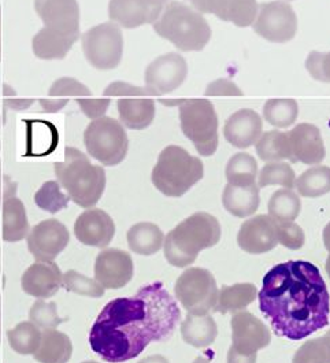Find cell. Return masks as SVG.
Segmentation results:
<instances>
[{"label":"cell","mask_w":330,"mask_h":363,"mask_svg":"<svg viewBox=\"0 0 330 363\" xmlns=\"http://www.w3.org/2000/svg\"><path fill=\"white\" fill-rule=\"evenodd\" d=\"M180 320L181 311L164 284H149L133 298H117L104 306L91 328L89 345L106 362H126L148 344L167 340Z\"/></svg>","instance_id":"6da1fadb"},{"label":"cell","mask_w":330,"mask_h":363,"mask_svg":"<svg viewBox=\"0 0 330 363\" xmlns=\"http://www.w3.org/2000/svg\"><path fill=\"white\" fill-rule=\"evenodd\" d=\"M259 307L274 333L289 340H303L329 323L328 286L318 267L306 261H288L268 270Z\"/></svg>","instance_id":"7a4b0ae2"},{"label":"cell","mask_w":330,"mask_h":363,"mask_svg":"<svg viewBox=\"0 0 330 363\" xmlns=\"http://www.w3.org/2000/svg\"><path fill=\"white\" fill-rule=\"evenodd\" d=\"M221 239L218 220L199 211L178 223L165 238V257L176 267H186L196 261L202 250L211 248Z\"/></svg>","instance_id":"3957f363"},{"label":"cell","mask_w":330,"mask_h":363,"mask_svg":"<svg viewBox=\"0 0 330 363\" xmlns=\"http://www.w3.org/2000/svg\"><path fill=\"white\" fill-rule=\"evenodd\" d=\"M58 182L70 201L83 208H91L101 201L106 188V172L92 164L88 157L74 147H66L64 161L54 164Z\"/></svg>","instance_id":"277c9868"},{"label":"cell","mask_w":330,"mask_h":363,"mask_svg":"<svg viewBox=\"0 0 330 363\" xmlns=\"http://www.w3.org/2000/svg\"><path fill=\"white\" fill-rule=\"evenodd\" d=\"M152 26L161 38L186 52L202 51L211 39L206 18L181 1H169Z\"/></svg>","instance_id":"5b68a950"},{"label":"cell","mask_w":330,"mask_h":363,"mask_svg":"<svg viewBox=\"0 0 330 363\" xmlns=\"http://www.w3.org/2000/svg\"><path fill=\"white\" fill-rule=\"evenodd\" d=\"M205 176L203 162L178 145H167L151 173L154 186L169 198H180Z\"/></svg>","instance_id":"8992f818"},{"label":"cell","mask_w":330,"mask_h":363,"mask_svg":"<svg viewBox=\"0 0 330 363\" xmlns=\"http://www.w3.org/2000/svg\"><path fill=\"white\" fill-rule=\"evenodd\" d=\"M181 130L202 157L218 148V116L208 99H188L180 104Z\"/></svg>","instance_id":"52a82bcc"},{"label":"cell","mask_w":330,"mask_h":363,"mask_svg":"<svg viewBox=\"0 0 330 363\" xmlns=\"http://www.w3.org/2000/svg\"><path fill=\"white\" fill-rule=\"evenodd\" d=\"M84 144L88 155L104 166L120 164L129 150L124 125L110 117L96 118L85 128Z\"/></svg>","instance_id":"ba28073f"},{"label":"cell","mask_w":330,"mask_h":363,"mask_svg":"<svg viewBox=\"0 0 330 363\" xmlns=\"http://www.w3.org/2000/svg\"><path fill=\"white\" fill-rule=\"evenodd\" d=\"M176 299L189 314L207 315L218 302V286L211 272L202 267H189L176 283Z\"/></svg>","instance_id":"9c48e42d"},{"label":"cell","mask_w":330,"mask_h":363,"mask_svg":"<svg viewBox=\"0 0 330 363\" xmlns=\"http://www.w3.org/2000/svg\"><path fill=\"white\" fill-rule=\"evenodd\" d=\"M84 55L95 69H115L124 54V36L114 22H104L86 30L81 36Z\"/></svg>","instance_id":"30bf717a"},{"label":"cell","mask_w":330,"mask_h":363,"mask_svg":"<svg viewBox=\"0 0 330 363\" xmlns=\"http://www.w3.org/2000/svg\"><path fill=\"white\" fill-rule=\"evenodd\" d=\"M254 30L270 43H288L297 32L296 13L283 0L258 4Z\"/></svg>","instance_id":"8fae6325"},{"label":"cell","mask_w":330,"mask_h":363,"mask_svg":"<svg viewBox=\"0 0 330 363\" xmlns=\"http://www.w3.org/2000/svg\"><path fill=\"white\" fill-rule=\"evenodd\" d=\"M186 76V60L180 54L169 52L148 65L145 70V88L152 96H161L180 88Z\"/></svg>","instance_id":"7c38bea8"},{"label":"cell","mask_w":330,"mask_h":363,"mask_svg":"<svg viewBox=\"0 0 330 363\" xmlns=\"http://www.w3.org/2000/svg\"><path fill=\"white\" fill-rule=\"evenodd\" d=\"M26 240L36 262H54L70 242V233L62 222L50 218L33 226Z\"/></svg>","instance_id":"4fadbf2b"},{"label":"cell","mask_w":330,"mask_h":363,"mask_svg":"<svg viewBox=\"0 0 330 363\" xmlns=\"http://www.w3.org/2000/svg\"><path fill=\"white\" fill-rule=\"evenodd\" d=\"M35 10L44 28L67 38H80V6L77 0H35Z\"/></svg>","instance_id":"5bb4252c"},{"label":"cell","mask_w":330,"mask_h":363,"mask_svg":"<svg viewBox=\"0 0 330 363\" xmlns=\"http://www.w3.org/2000/svg\"><path fill=\"white\" fill-rule=\"evenodd\" d=\"M135 266L129 252L118 248L103 250L95 261V280L104 289H120L133 279Z\"/></svg>","instance_id":"9a60e30c"},{"label":"cell","mask_w":330,"mask_h":363,"mask_svg":"<svg viewBox=\"0 0 330 363\" xmlns=\"http://www.w3.org/2000/svg\"><path fill=\"white\" fill-rule=\"evenodd\" d=\"M271 333L268 326L248 311L234 313L232 317V347L240 354H256L268 347Z\"/></svg>","instance_id":"2e32d148"},{"label":"cell","mask_w":330,"mask_h":363,"mask_svg":"<svg viewBox=\"0 0 330 363\" xmlns=\"http://www.w3.org/2000/svg\"><path fill=\"white\" fill-rule=\"evenodd\" d=\"M289 144V162L318 164L325 160L326 150L321 130L312 123H299L287 132Z\"/></svg>","instance_id":"e0dca14e"},{"label":"cell","mask_w":330,"mask_h":363,"mask_svg":"<svg viewBox=\"0 0 330 363\" xmlns=\"http://www.w3.org/2000/svg\"><path fill=\"white\" fill-rule=\"evenodd\" d=\"M1 216L4 242H21L22 239L29 235L30 226L26 216V208L21 199L17 196V184L11 182L7 176L3 185Z\"/></svg>","instance_id":"ac0fdd59"},{"label":"cell","mask_w":330,"mask_h":363,"mask_svg":"<svg viewBox=\"0 0 330 363\" xmlns=\"http://www.w3.org/2000/svg\"><path fill=\"white\" fill-rule=\"evenodd\" d=\"M239 247L252 255L265 254L278 245L277 221L270 216H256L244 222L237 235Z\"/></svg>","instance_id":"d6986e66"},{"label":"cell","mask_w":330,"mask_h":363,"mask_svg":"<svg viewBox=\"0 0 330 363\" xmlns=\"http://www.w3.org/2000/svg\"><path fill=\"white\" fill-rule=\"evenodd\" d=\"M200 14H214L239 28L254 23L258 14L256 0H188Z\"/></svg>","instance_id":"ffe728a7"},{"label":"cell","mask_w":330,"mask_h":363,"mask_svg":"<svg viewBox=\"0 0 330 363\" xmlns=\"http://www.w3.org/2000/svg\"><path fill=\"white\" fill-rule=\"evenodd\" d=\"M74 235L84 245L106 248L115 235V225L103 210L91 208L74 222Z\"/></svg>","instance_id":"44dd1931"},{"label":"cell","mask_w":330,"mask_h":363,"mask_svg":"<svg viewBox=\"0 0 330 363\" xmlns=\"http://www.w3.org/2000/svg\"><path fill=\"white\" fill-rule=\"evenodd\" d=\"M63 273L55 262H36L22 274V291L38 299H50L62 288Z\"/></svg>","instance_id":"7402d4cb"},{"label":"cell","mask_w":330,"mask_h":363,"mask_svg":"<svg viewBox=\"0 0 330 363\" xmlns=\"http://www.w3.org/2000/svg\"><path fill=\"white\" fill-rule=\"evenodd\" d=\"M162 10L149 0H110L108 3L110 20L126 29L154 23Z\"/></svg>","instance_id":"603a6c76"},{"label":"cell","mask_w":330,"mask_h":363,"mask_svg":"<svg viewBox=\"0 0 330 363\" xmlns=\"http://www.w3.org/2000/svg\"><path fill=\"white\" fill-rule=\"evenodd\" d=\"M262 133V118L251 108H241L232 114L224 128L225 139L236 148H248L252 144H256Z\"/></svg>","instance_id":"cb8c5ba5"},{"label":"cell","mask_w":330,"mask_h":363,"mask_svg":"<svg viewBox=\"0 0 330 363\" xmlns=\"http://www.w3.org/2000/svg\"><path fill=\"white\" fill-rule=\"evenodd\" d=\"M120 122L132 130H143L155 118V101L144 95L121 96L117 101Z\"/></svg>","instance_id":"d4e9b609"},{"label":"cell","mask_w":330,"mask_h":363,"mask_svg":"<svg viewBox=\"0 0 330 363\" xmlns=\"http://www.w3.org/2000/svg\"><path fill=\"white\" fill-rule=\"evenodd\" d=\"M222 203L227 211L239 218L252 216L261 204L259 186L252 185H230L227 184L224 189Z\"/></svg>","instance_id":"484cf974"},{"label":"cell","mask_w":330,"mask_h":363,"mask_svg":"<svg viewBox=\"0 0 330 363\" xmlns=\"http://www.w3.org/2000/svg\"><path fill=\"white\" fill-rule=\"evenodd\" d=\"M70 98H76V101L92 98V92L80 81L63 77L52 84L48 92V99H42L39 103L42 104L44 111L58 113L70 101Z\"/></svg>","instance_id":"4316f807"},{"label":"cell","mask_w":330,"mask_h":363,"mask_svg":"<svg viewBox=\"0 0 330 363\" xmlns=\"http://www.w3.org/2000/svg\"><path fill=\"white\" fill-rule=\"evenodd\" d=\"M72 354L73 344L66 333L57 329H44L42 343L33 357L40 363H67Z\"/></svg>","instance_id":"83f0119b"},{"label":"cell","mask_w":330,"mask_h":363,"mask_svg":"<svg viewBox=\"0 0 330 363\" xmlns=\"http://www.w3.org/2000/svg\"><path fill=\"white\" fill-rule=\"evenodd\" d=\"M165 242L162 230L151 222H140L133 225L127 230L129 248L139 255H154L157 254Z\"/></svg>","instance_id":"f1b7e54d"},{"label":"cell","mask_w":330,"mask_h":363,"mask_svg":"<svg viewBox=\"0 0 330 363\" xmlns=\"http://www.w3.org/2000/svg\"><path fill=\"white\" fill-rule=\"evenodd\" d=\"M181 335L186 343L196 348H206L215 342L218 336V326L210 314H188L181 323Z\"/></svg>","instance_id":"f546056e"},{"label":"cell","mask_w":330,"mask_h":363,"mask_svg":"<svg viewBox=\"0 0 330 363\" xmlns=\"http://www.w3.org/2000/svg\"><path fill=\"white\" fill-rule=\"evenodd\" d=\"M77 41L74 38H67L42 28L32 40L33 54L44 61L63 60L69 54L73 44Z\"/></svg>","instance_id":"4dcf8cb0"},{"label":"cell","mask_w":330,"mask_h":363,"mask_svg":"<svg viewBox=\"0 0 330 363\" xmlns=\"http://www.w3.org/2000/svg\"><path fill=\"white\" fill-rule=\"evenodd\" d=\"M258 296V289L254 284H234L224 285L218 294V302L214 308L215 313L227 314L246 310Z\"/></svg>","instance_id":"1f68e13d"},{"label":"cell","mask_w":330,"mask_h":363,"mask_svg":"<svg viewBox=\"0 0 330 363\" xmlns=\"http://www.w3.org/2000/svg\"><path fill=\"white\" fill-rule=\"evenodd\" d=\"M299 195L305 198H318L330 192V167L315 166L300 174L295 182Z\"/></svg>","instance_id":"d6a6232c"},{"label":"cell","mask_w":330,"mask_h":363,"mask_svg":"<svg viewBox=\"0 0 330 363\" xmlns=\"http://www.w3.org/2000/svg\"><path fill=\"white\" fill-rule=\"evenodd\" d=\"M10 347L20 355H33L42 343V330L30 321L18 323L7 332Z\"/></svg>","instance_id":"836d02e7"},{"label":"cell","mask_w":330,"mask_h":363,"mask_svg":"<svg viewBox=\"0 0 330 363\" xmlns=\"http://www.w3.org/2000/svg\"><path fill=\"white\" fill-rule=\"evenodd\" d=\"M268 216L275 221L293 222L300 214V198L292 189H278L268 201Z\"/></svg>","instance_id":"e575fe53"},{"label":"cell","mask_w":330,"mask_h":363,"mask_svg":"<svg viewBox=\"0 0 330 363\" xmlns=\"http://www.w3.org/2000/svg\"><path fill=\"white\" fill-rule=\"evenodd\" d=\"M256 154L265 162H280L289 160L288 135L280 130L262 133L256 142Z\"/></svg>","instance_id":"d590c367"},{"label":"cell","mask_w":330,"mask_h":363,"mask_svg":"<svg viewBox=\"0 0 330 363\" xmlns=\"http://www.w3.org/2000/svg\"><path fill=\"white\" fill-rule=\"evenodd\" d=\"M225 173L230 185H252L256 184L258 163L249 154L239 152L227 162Z\"/></svg>","instance_id":"8d00e7d4"},{"label":"cell","mask_w":330,"mask_h":363,"mask_svg":"<svg viewBox=\"0 0 330 363\" xmlns=\"http://www.w3.org/2000/svg\"><path fill=\"white\" fill-rule=\"evenodd\" d=\"M299 116V104L295 99H270L263 107V118L275 128H288Z\"/></svg>","instance_id":"74e56055"},{"label":"cell","mask_w":330,"mask_h":363,"mask_svg":"<svg viewBox=\"0 0 330 363\" xmlns=\"http://www.w3.org/2000/svg\"><path fill=\"white\" fill-rule=\"evenodd\" d=\"M70 198L62 192L61 184L58 182H47L35 194V203L39 208L50 214H57L63 208H67Z\"/></svg>","instance_id":"f35d334b"},{"label":"cell","mask_w":330,"mask_h":363,"mask_svg":"<svg viewBox=\"0 0 330 363\" xmlns=\"http://www.w3.org/2000/svg\"><path fill=\"white\" fill-rule=\"evenodd\" d=\"M295 182L296 176L289 163L268 162L259 173L258 186L266 188L268 185H281L285 189H293Z\"/></svg>","instance_id":"ab89813d"},{"label":"cell","mask_w":330,"mask_h":363,"mask_svg":"<svg viewBox=\"0 0 330 363\" xmlns=\"http://www.w3.org/2000/svg\"><path fill=\"white\" fill-rule=\"evenodd\" d=\"M292 363H330V330L325 336L303 344Z\"/></svg>","instance_id":"60d3db41"},{"label":"cell","mask_w":330,"mask_h":363,"mask_svg":"<svg viewBox=\"0 0 330 363\" xmlns=\"http://www.w3.org/2000/svg\"><path fill=\"white\" fill-rule=\"evenodd\" d=\"M62 286L69 292L89 298H102L104 295V288L101 284L76 270H69L63 274Z\"/></svg>","instance_id":"b9f144b4"},{"label":"cell","mask_w":330,"mask_h":363,"mask_svg":"<svg viewBox=\"0 0 330 363\" xmlns=\"http://www.w3.org/2000/svg\"><path fill=\"white\" fill-rule=\"evenodd\" d=\"M57 303L45 302L44 299H38L33 303L29 311V320L30 323H35L38 328L42 329H57L61 323H63V318L58 315Z\"/></svg>","instance_id":"7bdbcfd3"},{"label":"cell","mask_w":330,"mask_h":363,"mask_svg":"<svg viewBox=\"0 0 330 363\" xmlns=\"http://www.w3.org/2000/svg\"><path fill=\"white\" fill-rule=\"evenodd\" d=\"M277 238L289 250H300L305 245V232L295 222L277 221Z\"/></svg>","instance_id":"ee69618b"},{"label":"cell","mask_w":330,"mask_h":363,"mask_svg":"<svg viewBox=\"0 0 330 363\" xmlns=\"http://www.w3.org/2000/svg\"><path fill=\"white\" fill-rule=\"evenodd\" d=\"M306 69L314 80L330 82V52H309Z\"/></svg>","instance_id":"f6af8a7d"},{"label":"cell","mask_w":330,"mask_h":363,"mask_svg":"<svg viewBox=\"0 0 330 363\" xmlns=\"http://www.w3.org/2000/svg\"><path fill=\"white\" fill-rule=\"evenodd\" d=\"M79 106L81 107L84 114L91 118V120H96L103 117L104 113L107 111L108 106H110V98H104V99H93V98H86V99H80L77 101Z\"/></svg>","instance_id":"bcb514c9"},{"label":"cell","mask_w":330,"mask_h":363,"mask_svg":"<svg viewBox=\"0 0 330 363\" xmlns=\"http://www.w3.org/2000/svg\"><path fill=\"white\" fill-rule=\"evenodd\" d=\"M207 96H241L243 91L233 81L221 79L211 82L206 89Z\"/></svg>","instance_id":"7dc6e473"},{"label":"cell","mask_w":330,"mask_h":363,"mask_svg":"<svg viewBox=\"0 0 330 363\" xmlns=\"http://www.w3.org/2000/svg\"><path fill=\"white\" fill-rule=\"evenodd\" d=\"M227 363H256V354H240L233 347L227 351Z\"/></svg>","instance_id":"c3c4849f"},{"label":"cell","mask_w":330,"mask_h":363,"mask_svg":"<svg viewBox=\"0 0 330 363\" xmlns=\"http://www.w3.org/2000/svg\"><path fill=\"white\" fill-rule=\"evenodd\" d=\"M139 363H169V361L162 355H151V357H147Z\"/></svg>","instance_id":"681fc988"},{"label":"cell","mask_w":330,"mask_h":363,"mask_svg":"<svg viewBox=\"0 0 330 363\" xmlns=\"http://www.w3.org/2000/svg\"><path fill=\"white\" fill-rule=\"evenodd\" d=\"M324 244H325V248L330 252V222L324 229Z\"/></svg>","instance_id":"f907efd6"},{"label":"cell","mask_w":330,"mask_h":363,"mask_svg":"<svg viewBox=\"0 0 330 363\" xmlns=\"http://www.w3.org/2000/svg\"><path fill=\"white\" fill-rule=\"evenodd\" d=\"M152 4H155V6H158V7H165V4H167L170 0H149Z\"/></svg>","instance_id":"816d5d0a"},{"label":"cell","mask_w":330,"mask_h":363,"mask_svg":"<svg viewBox=\"0 0 330 363\" xmlns=\"http://www.w3.org/2000/svg\"><path fill=\"white\" fill-rule=\"evenodd\" d=\"M4 179H6V176H4V177L1 176V162H0V195H3V185H4Z\"/></svg>","instance_id":"f5cc1de1"},{"label":"cell","mask_w":330,"mask_h":363,"mask_svg":"<svg viewBox=\"0 0 330 363\" xmlns=\"http://www.w3.org/2000/svg\"><path fill=\"white\" fill-rule=\"evenodd\" d=\"M193 363H211V361H208L205 357H199V358L195 359V362Z\"/></svg>","instance_id":"db71d44e"},{"label":"cell","mask_w":330,"mask_h":363,"mask_svg":"<svg viewBox=\"0 0 330 363\" xmlns=\"http://www.w3.org/2000/svg\"><path fill=\"white\" fill-rule=\"evenodd\" d=\"M0 21H1V7H0ZM0 28H1V22H0ZM0 61H1V38H0Z\"/></svg>","instance_id":"11a10c76"},{"label":"cell","mask_w":330,"mask_h":363,"mask_svg":"<svg viewBox=\"0 0 330 363\" xmlns=\"http://www.w3.org/2000/svg\"><path fill=\"white\" fill-rule=\"evenodd\" d=\"M326 272H328V274H329V277H330V255H329V258H328V259H326Z\"/></svg>","instance_id":"9f6ffc18"},{"label":"cell","mask_w":330,"mask_h":363,"mask_svg":"<svg viewBox=\"0 0 330 363\" xmlns=\"http://www.w3.org/2000/svg\"><path fill=\"white\" fill-rule=\"evenodd\" d=\"M0 129H1V118H0ZM0 150H1V139H0Z\"/></svg>","instance_id":"6f0895ef"},{"label":"cell","mask_w":330,"mask_h":363,"mask_svg":"<svg viewBox=\"0 0 330 363\" xmlns=\"http://www.w3.org/2000/svg\"><path fill=\"white\" fill-rule=\"evenodd\" d=\"M81 363H99V362H95V361H85V362Z\"/></svg>","instance_id":"680465c9"},{"label":"cell","mask_w":330,"mask_h":363,"mask_svg":"<svg viewBox=\"0 0 330 363\" xmlns=\"http://www.w3.org/2000/svg\"><path fill=\"white\" fill-rule=\"evenodd\" d=\"M1 199H3V195H0V203H1Z\"/></svg>","instance_id":"91938a15"},{"label":"cell","mask_w":330,"mask_h":363,"mask_svg":"<svg viewBox=\"0 0 330 363\" xmlns=\"http://www.w3.org/2000/svg\"><path fill=\"white\" fill-rule=\"evenodd\" d=\"M283 1H292V0H283Z\"/></svg>","instance_id":"94428289"},{"label":"cell","mask_w":330,"mask_h":363,"mask_svg":"<svg viewBox=\"0 0 330 363\" xmlns=\"http://www.w3.org/2000/svg\"><path fill=\"white\" fill-rule=\"evenodd\" d=\"M0 299H1V298H0ZM0 302H1V301H0Z\"/></svg>","instance_id":"6125c7cd"}]
</instances>
